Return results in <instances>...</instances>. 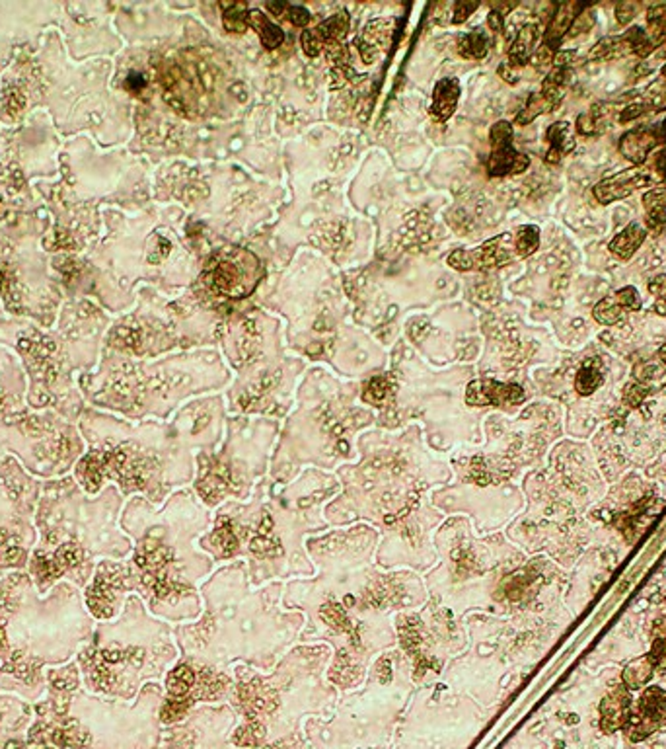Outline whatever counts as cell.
Returning a JSON list of instances; mask_svg holds the SVG:
<instances>
[{
    "instance_id": "6da1fadb",
    "label": "cell",
    "mask_w": 666,
    "mask_h": 749,
    "mask_svg": "<svg viewBox=\"0 0 666 749\" xmlns=\"http://www.w3.org/2000/svg\"><path fill=\"white\" fill-rule=\"evenodd\" d=\"M379 544L380 533L366 523L308 537L316 574L285 582L283 607L306 619L298 642L332 646L325 679L340 695L361 687L372 661L398 648L395 614L429 601L421 574L376 564Z\"/></svg>"
},
{
    "instance_id": "7a4b0ae2",
    "label": "cell",
    "mask_w": 666,
    "mask_h": 749,
    "mask_svg": "<svg viewBox=\"0 0 666 749\" xmlns=\"http://www.w3.org/2000/svg\"><path fill=\"white\" fill-rule=\"evenodd\" d=\"M341 492L325 506L332 529L366 523L380 533L374 560L382 570L408 568L427 574L439 556L433 533L447 520L431 502V492L452 483L450 465L411 437L361 444V460L335 470Z\"/></svg>"
},
{
    "instance_id": "3957f363",
    "label": "cell",
    "mask_w": 666,
    "mask_h": 749,
    "mask_svg": "<svg viewBox=\"0 0 666 749\" xmlns=\"http://www.w3.org/2000/svg\"><path fill=\"white\" fill-rule=\"evenodd\" d=\"M340 492V478L320 468H304L288 484L265 476L248 502L217 507L211 529L197 544L215 566L246 562L254 588L312 578L316 566L308 556L306 539L332 529L324 510Z\"/></svg>"
},
{
    "instance_id": "277c9868",
    "label": "cell",
    "mask_w": 666,
    "mask_h": 749,
    "mask_svg": "<svg viewBox=\"0 0 666 749\" xmlns=\"http://www.w3.org/2000/svg\"><path fill=\"white\" fill-rule=\"evenodd\" d=\"M283 591L285 582L254 588L242 560L217 566L199 585V619L173 627L180 660L228 676L238 664L272 671L298 645L306 622L283 607Z\"/></svg>"
},
{
    "instance_id": "5b68a950",
    "label": "cell",
    "mask_w": 666,
    "mask_h": 749,
    "mask_svg": "<svg viewBox=\"0 0 666 749\" xmlns=\"http://www.w3.org/2000/svg\"><path fill=\"white\" fill-rule=\"evenodd\" d=\"M212 513L186 486L176 490L160 510L147 498L134 496L121 515L123 531L134 541L131 564L139 598L154 617L173 627L197 621L203 613L199 585L217 566L197 541L211 529Z\"/></svg>"
},
{
    "instance_id": "8992f818",
    "label": "cell",
    "mask_w": 666,
    "mask_h": 749,
    "mask_svg": "<svg viewBox=\"0 0 666 749\" xmlns=\"http://www.w3.org/2000/svg\"><path fill=\"white\" fill-rule=\"evenodd\" d=\"M332 646L298 642L272 671L238 664L228 705L238 714L230 744L238 749H265L304 734L308 716H330L340 693L327 683Z\"/></svg>"
},
{
    "instance_id": "52a82bcc",
    "label": "cell",
    "mask_w": 666,
    "mask_h": 749,
    "mask_svg": "<svg viewBox=\"0 0 666 749\" xmlns=\"http://www.w3.org/2000/svg\"><path fill=\"white\" fill-rule=\"evenodd\" d=\"M415 691L411 661L400 648L372 661L361 687L341 693L330 716L302 724L312 749H388Z\"/></svg>"
},
{
    "instance_id": "ba28073f",
    "label": "cell",
    "mask_w": 666,
    "mask_h": 749,
    "mask_svg": "<svg viewBox=\"0 0 666 749\" xmlns=\"http://www.w3.org/2000/svg\"><path fill=\"white\" fill-rule=\"evenodd\" d=\"M439 560L423 574L429 599L464 619L470 613L499 611V598L518 566L503 537L478 539L466 515L447 517L433 533Z\"/></svg>"
},
{
    "instance_id": "9c48e42d",
    "label": "cell",
    "mask_w": 666,
    "mask_h": 749,
    "mask_svg": "<svg viewBox=\"0 0 666 749\" xmlns=\"http://www.w3.org/2000/svg\"><path fill=\"white\" fill-rule=\"evenodd\" d=\"M180 660L173 624L162 621L133 593L119 621L103 624L94 648L84 654L88 685L108 695L133 699L147 681L160 683Z\"/></svg>"
},
{
    "instance_id": "30bf717a",
    "label": "cell",
    "mask_w": 666,
    "mask_h": 749,
    "mask_svg": "<svg viewBox=\"0 0 666 749\" xmlns=\"http://www.w3.org/2000/svg\"><path fill=\"white\" fill-rule=\"evenodd\" d=\"M487 713L468 695L440 679L415 687L390 749H466L486 724Z\"/></svg>"
},
{
    "instance_id": "8fae6325",
    "label": "cell",
    "mask_w": 666,
    "mask_h": 749,
    "mask_svg": "<svg viewBox=\"0 0 666 749\" xmlns=\"http://www.w3.org/2000/svg\"><path fill=\"white\" fill-rule=\"evenodd\" d=\"M394 627L398 648L411 661L415 687L440 679L448 661L468 648L466 621L431 599L395 614Z\"/></svg>"
},
{
    "instance_id": "7c38bea8",
    "label": "cell",
    "mask_w": 666,
    "mask_h": 749,
    "mask_svg": "<svg viewBox=\"0 0 666 749\" xmlns=\"http://www.w3.org/2000/svg\"><path fill=\"white\" fill-rule=\"evenodd\" d=\"M238 714L228 703L197 705L181 722L168 726L162 749H226Z\"/></svg>"
},
{
    "instance_id": "4fadbf2b",
    "label": "cell",
    "mask_w": 666,
    "mask_h": 749,
    "mask_svg": "<svg viewBox=\"0 0 666 749\" xmlns=\"http://www.w3.org/2000/svg\"><path fill=\"white\" fill-rule=\"evenodd\" d=\"M205 275L212 291L226 297V299L240 301L248 299L257 290L265 270L262 260L252 250L228 246L212 254Z\"/></svg>"
},
{
    "instance_id": "5bb4252c",
    "label": "cell",
    "mask_w": 666,
    "mask_h": 749,
    "mask_svg": "<svg viewBox=\"0 0 666 749\" xmlns=\"http://www.w3.org/2000/svg\"><path fill=\"white\" fill-rule=\"evenodd\" d=\"M518 260L513 235H497L478 248L455 250L448 256V266L458 272H489Z\"/></svg>"
},
{
    "instance_id": "9a60e30c",
    "label": "cell",
    "mask_w": 666,
    "mask_h": 749,
    "mask_svg": "<svg viewBox=\"0 0 666 749\" xmlns=\"http://www.w3.org/2000/svg\"><path fill=\"white\" fill-rule=\"evenodd\" d=\"M513 123L497 121L489 131L491 155L487 158V174L494 178L523 174L530 166V158L513 147Z\"/></svg>"
},
{
    "instance_id": "2e32d148",
    "label": "cell",
    "mask_w": 666,
    "mask_h": 749,
    "mask_svg": "<svg viewBox=\"0 0 666 749\" xmlns=\"http://www.w3.org/2000/svg\"><path fill=\"white\" fill-rule=\"evenodd\" d=\"M526 400L524 389L517 382H501L495 379H474L464 390V405L470 408L513 410Z\"/></svg>"
},
{
    "instance_id": "e0dca14e",
    "label": "cell",
    "mask_w": 666,
    "mask_h": 749,
    "mask_svg": "<svg viewBox=\"0 0 666 749\" xmlns=\"http://www.w3.org/2000/svg\"><path fill=\"white\" fill-rule=\"evenodd\" d=\"M662 726H666V691L661 687H649L637 703V710L624 726V734L632 742H643Z\"/></svg>"
},
{
    "instance_id": "ac0fdd59",
    "label": "cell",
    "mask_w": 666,
    "mask_h": 749,
    "mask_svg": "<svg viewBox=\"0 0 666 749\" xmlns=\"http://www.w3.org/2000/svg\"><path fill=\"white\" fill-rule=\"evenodd\" d=\"M349 14L347 12H337L332 18H327L320 26L312 27V30H306L301 35V45L302 51L314 59V57L320 55L324 50L330 45L343 43L347 34H349Z\"/></svg>"
},
{
    "instance_id": "d6986e66",
    "label": "cell",
    "mask_w": 666,
    "mask_h": 749,
    "mask_svg": "<svg viewBox=\"0 0 666 749\" xmlns=\"http://www.w3.org/2000/svg\"><path fill=\"white\" fill-rule=\"evenodd\" d=\"M651 184H653V178L647 174V172H641L639 168H627L624 172H617V174L610 178L598 181L593 189V194L598 201H601V204L606 205V204H612V201L630 197L633 191Z\"/></svg>"
},
{
    "instance_id": "ffe728a7",
    "label": "cell",
    "mask_w": 666,
    "mask_h": 749,
    "mask_svg": "<svg viewBox=\"0 0 666 749\" xmlns=\"http://www.w3.org/2000/svg\"><path fill=\"white\" fill-rule=\"evenodd\" d=\"M632 695L625 685H616L610 689L601 703V726L606 734L624 730L627 720L632 718Z\"/></svg>"
},
{
    "instance_id": "44dd1931",
    "label": "cell",
    "mask_w": 666,
    "mask_h": 749,
    "mask_svg": "<svg viewBox=\"0 0 666 749\" xmlns=\"http://www.w3.org/2000/svg\"><path fill=\"white\" fill-rule=\"evenodd\" d=\"M390 42H392V22L372 20L359 35H356L355 45L359 47L363 63L374 65L386 51H388Z\"/></svg>"
},
{
    "instance_id": "7402d4cb",
    "label": "cell",
    "mask_w": 666,
    "mask_h": 749,
    "mask_svg": "<svg viewBox=\"0 0 666 749\" xmlns=\"http://www.w3.org/2000/svg\"><path fill=\"white\" fill-rule=\"evenodd\" d=\"M659 143V127H637L620 139V152L635 166H643Z\"/></svg>"
},
{
    "instance_id": "603a6c76",
    "label": "cell",
    "mask_w": 666,
    "mask_h": 749,
    "mask_svg": "<svg viewBox=\"0 0 666 749\" xmlns=\"http://www.w3.org/2000/svg\"><path fill=\"white\" fill-rule=\"evenodd\" d=\"M583 11H585V6L577 4V3L559 4L557 11L552 16V20H549L546 34H544L542 47H546V50H549L552 53H557L559 45H562V42H563V37L567 35L569 30H571L575 18L581 14Z\"/></svg>"
},
{
    "instance_id": "cb8c5ba5",
    "label": "cell",
    "mask_w": 666,
    "mask_h": 749,
    "mask_svg": "<svg viewBox=\"0 0 666 749\" xmlns=\"http://www.w3.org/2000/svg\"><path fill=\"white\" fill-rule=\"evenodd\" d=\"M460 100V82L458 79H442L434 84L433 90V104H431V118L439 123L448 121L456 112V105Z\"/></svg>"
},
{
    "instance_id": "d4e9b609",
    "label": "cell",
    "mask_w": 666,
    "mask_h": 749,
    "mask_svg": "<svg viewBox=\"0 0 666 749\" xmlns=\"http://www.w3.org/2000/svg\"><path fill=\"white\" fill-rule=\"evenodd\" d=\"M546 139L549 145L546 152V162H549V165H557V162H562V158L567 157L569 152L575 149V131L571 127V123L567 121H557L554 125H549L546 131Z\"/></svg>"
},
{
    "instance_id": "484cf974",
    "label": "cell",
    "mask_w": 666,
    "mask_h": 749,
    "mask_svg": "<svg viewBox=\"0 0 666 749\" xmlns=\"http://www.w3.org/2000/svg\"><path fill=\"white\" fill-rule=\"evenodd\" d=\"M647 233L662 235L666 230V188H653L643 196Z\"/></svg>"
},
{
    "instance_id": "4316f807",
    "label": "cell",
    "mask_w": 666,
    "mask_h": 749,
    "mask_svg": "<svg viewBox=\"0 0 666 749\" xmlns=\"http://www.w3.org/2000/svg\"><path fill=\"white\" fill-rule=\"evenodd\" d=\"M647 235H649V233H647L645 227L637 225V223H630L610 240V246H608V248H610V252L616 258H620V260L627 262V260H632L637 250L643 246Z\"/></svg>"
},
{
    "instance_id": "83f0119b",
    "label": "cell",
    "mask_w": 666,
    "mask_h": 749,
    "mask_svg": "<svg viewBox=\"0 0 666 749\" xmlns=\"http://www.w3.org/2000/svg\"><path fill=\"white\" fill-rule=\"evenodd\" d=\"M538 35H540L538 24H524L523 27H520L513 45L509 47V65L513 66V69L524 66L530 59H532Z\"/></svg>"
},
{
    "instance_id": "f1b7e54d",
    "label": "cell",
    "mask_w": 666,
    "mask_h": 749,
    "mask_svg": "<svg viewBox=\"0 0 666 749\" xmlns=\"http://www.w3.org/2000/svg\"><path fill=\"white\" fill-rule=\"evenodd\" d=\"M394 392V377L392 373L374 374L372 379L366 381V385L361 390V400L366 406L372 408H386Z\"/></svg>"
},
{
    "instance_id": "f546056e",
    "label": "cell",
    "mask_w": 666,
    "mask_h": 749,
    "mask_svg": "<svg viewBox=\"0 0 666 749\" xmlns=\"http://www.w3.org/2000/svg\"><path fill=\"white\" fill-rule=\"evenodd\" d=\"M249 27H254L257 32L259 42H262L267 51L277 50L285 42V32L275 22L269 20L262 11H249Z\"/></svg>"
},
{
    "instance_id": "4dcf8cb0",
    "label": "cell",
    "mask_w": 666,
    "mask_h": 749,
    "mask_svg": "<svg viewBox=\"0 0 666 749\" xmlns=\"http://www.w3.org/2000/svg\"><path fill=\"white\" fill-rule=\"evenodd\" d=\"M489 35L478 27L474 32H468V34H462L458 37V43H456V50L458 55L464 57V59L470 61H481L486 59L487 53H489Z\"/></svg>"
},
{
    "instance_id": "1f68e13d",
    "label": "cell",
    "mask_w": 666,
    "mask_h": 749,
    "mask_svg": "<svg viewBox=\"0 0 666 749\" xmlns=\"http://www.w3.org/2000/svg\"><path fill=\"white\" fill-rule=\"evenodd\" d=\"M222 26L228 34H244L249 27V8L246 3H220Z\"/></svg>"
},
{
    "instance_id": "d6a6232c",
    "label": "cell",
    "mask_w": 666,
    "mask_h": 749,
    "mask_svg": "<svg viewBox=\"0 0 666 749\" xmlns=\"http://www.w3.org/2000/svg\"><path fill=\"white\" fill-rule=\"evenodd\" d=\"M653 671L655 669H653L649 656L637 658V660L630 661V664H627L625 669H624V676H622L624 685L630 691L643 689V687L649 685V681L653 677Z\"/></svg>"
},
{
    "instance_id": "836d02e7",
    "label": "cell",
    "mask_w": 666,
    "mask_h": 749,
    "mask_svg": "<svg viewBox=\"0 0 666 749\" xmlns=\"http://www.w3.org/2000/svg\"><path fill=\"white\" fill-rule=\"evenodd\" d=\"M602 382H604V373L601 369V363L586 361L583 367L578 369L575 377V390L581 397H591L602 387Z\"/></svg>"
},
{
    "instance_id": "e575fe53",
    "label": "cell",
    "mask_w": 666,
    "mask_h": 749,
    "mask_svg": "<svg viewBox=\"0 0 666 749\" xmlns=\"http://www.w3.org/2000/svg\"><path fill=\"white\" fill-rule=\"evenodd\" d=\"M513 240L518 260H523V258L532 256L540 248V228L536 225L518 227L517 233L513 235Z\"/></svg>"
},
{
    "instance_id": "d590c367",
    "label": "cell",
    "mask_w": 666,
    "mask_h": 749,
    "mask_svg": "<svg viewBox=\"0 0 666 749\" xmlns=\"http://www.w3.org/2000/svg\"><path fill=\"white\" fill-rule=\"evenodd\" d=\"M627 53H632L630 45L624 40V35L620 37H604V40L598 42L593 51L588 53L591 59H617V57H624Z\"/></svg>"
},
{
    "instance_id": "8d00e7d4",
    "label": "cell",
    "mask_w": 666,
    "mask_h": 749,
    "mask_svg": "<svg viewBox=\"0 0 666 749\" xmlns=\"http://www.w3.org/2000/svg\"><path fill=\"white\" fill-rule=\"evenodd\" d=\"M593 316L598 324L602 326H616L624 320L625 311L622 309L614 297H606V299L598 301L593 309Z\"/></svg>"
},
{
    "instance_id": "74e56055",
    "label": "cell",
    "mask_w": 666,
    "mask_h": 749,
    "mask_svg": "<svg viewBox=\"0 0 666 749\" xmlns=\"http://www.w3.org/2000/svg\"><path fill=\"white\" fill-rule=\"evenodd\" d=\"M546 112H552V108H549V104L544 100L542 94L534 92V94H530V98L526 100L524 108L518 112L515 123L517 125H528V123H532L536 118H540V115L546 113Z\"/></svg>"
},
{
    "instance_id": "f35d334b",
    "label": "cell",
    "mask_w": 666,
    "mask_h": 749,
    "mask_svg": "<svg viewBox=\"0 0 666 749\" xmlns=\"http://www.w3.org/2000/svg\"><path fill=\"white\" fill-rule=\"evenodd\" d=\"M624 40L627 42V45H630L632 53H635L637 57H647V55H651L653 50H655L653 40L649 37V34L643 30V27H632L630 32L624 34Z\"/></svg>"
},
{
    "instance_id": "ab89813d",
    "label": "cell",
    "mask_w": 666,
    "mask_h": 749,
    "mask_svg": "<svg viewBox=\"0 0 666 749\" xmlns=\"http://www.w3.org/2000/svg\"><path fill=\"white\" fill-rule=\"evenodd\" d=\"M649 397V387L645 385V382H630V385H625L624 389V402L630 408H639L643 405V400Z\"/></svg>"
},
{
    "instance_id": "60d3db41",
    "label": "cell",
    "mask_w": 666,
    "mask_h": 749,
    "mask_svg": "<svg viewBox=\"0 0 666 749\" xmlns=\"http://www.w3.org/2000/svg\"><path fill=\"white\" fill-rule=\"evenodd\" d=\"M614 299L617 301V305H620L624 311L635 313V311H639V309H641V297H639V291H637L635 287H632V285L622 287L620 291H616V297H614Z\"/></svg>"
},
{
    "instance_id": "b9f144b4",
    "label": "cell",
    "mask_w": 666,
    "mask_h": 749,
    "mask_svg": "<svg viewBox=\"0 0 666 749\" xmlns=\"http://www.w3.org/2000/svg\"><path fill=\"white\" fill-rule=\"evenodd\" d=\"M170 250H172V243H170V240H168L166 236H157V238L152 240V246H150L149 254H147V260H149V264L157 266V264L164 262V260H166V258H168Z\"/></svg>"
},
{
    "instance_id": "7bdbcfd3",
    "label": "cell",
    "mask_w": 666,
    "mask_h": 749,
    "mask_svg": "<svg viewBox=\"0 0 666 749\" xmlns=\"http://www.w3.org/2000/svg\"><path fill=\"white\" fill-rule=\"evenodd\" d=\"M594 22H596L594 11H588V8H585V11L575 18L571 30H569V35L577 37V35H581L585 32H591V27L594 26Z\"/></svg>"
},
{
    "instance_id": "ee69618b",
    "label": "cell",
    "mask_w": 666,
    "mask_h": 749,
    "mask_svg": "<svg viewBox=\"0 0 666 749\" xmlns=\"http://www.w3.org/2000/svg\"><path fill=\"white\" fill-rule=\"evenodd\" d=\"M647 656H649V660H651L653 669L666 674V638H656L653 642L651 652Z\"/></svg>"
},
{
    "instance_id": "f6af8a7d",
    "label": "cell",
    "mask_w": 666,
    "mask_h": 749,
    "mask_svg": "<svg viewBox=\"0 0 666 749\" xmlns=\"http://www.w3.org/2000/svg\"><path fill=\"white\" fill-rule=\"evenodd\" d=\"M287 18H288V22H291L295 27H306L308 24H310V20H312L310 12H308L304 6H288Z\"/></svg>"
},
{
    "instance_id": "bcb514c9",
    "label": "cell",
    "mask_w": 666,
    "mask_h": 749,
    "mask_svg": "<svg viewBox=\"0 0 666 749\" xmlns=\"http://www.w3.org/2000/svg\"><path fill=\"white\" fill-rule=\"evenodd\" d=\"M647 290H649V293L655 297L656 303L666 305V274L655 275L649 282V285H647Z\"/></svg>"
},
{
    "instance_id": "7dc6e473",
    "label": "cell",
    "mask_w": 666,
    "mask_h": 749,
    "mask_svg": "<svg viewBox=\"0 0 666 749\" xmlns=\"http://www.w3.org/2000/svg\"><path fill=\"white\" fill-rule=\"evenodd\" d=\"M478 8H479V3H468V0H464V3H458L456 8H455V18H452V24H464L468 18L478 11Z\"/></svg>"
},
{
    "instance_id": "c3c4849f",
    "label": "cell",
    "mask_w": 666,
    "mask_h": 749,
    "mask_svg": "<svg viewBox=\"0 0 666 749\" xmlns=\"http://www.w3.org/2000/svg\"><path fill=\"white\" fill-rule=\"evenodd\" d=\"M265 749H312V747H310V744L306 742V736L301 734V736H296V737L281 739V742L267 745Z\"/></svg>"
},
{
    "instance_id": "681fc988",
    "label": "cell",
    "mask_w": 666,
    "mask_h": 749,
    "mask_svg": "<svg viewBox=\"0 0 666 749\" xmlns=\"http://www.w3.org/2000/svg\"><path fill=\"white\" fill-rule=\"evenodd\" d=\"M635 14H637V6L632 3H622L616 8V20L620 24H630Z\"/></svg>"
},
{
    "instance_id": "f907efd6",
    "label": "cell",
    "mask_w": 666,
    "mask_h": 749,
    "mask_svg": "<svg viewBox=\"0 0 666 749\" xmlns=\"http://www.w3.org/2000/svg\"><path fill=\"white\" fill-rule=\"evenodd\" d=\"M656 374H661V373H659V369H656L655 363H641L639 367L635 369V377L639 379V382H643L647 379H653V377H656Z\"/></svg>"
},
{
    "instance_id": "816d5d0a",
    "label": "cell",
    "mask_w": 666,
    "mask_h": 749,
    "mask_svg": "<svg viewBox=\"0 0 666 749\" xmlns=\"http://www.w3.org/2000/svg\"><path fill=\"white\" fill-rule=\"evenodd\" d=\"M645 112H649V110H647V105H645V104H635V105H630V108L622 110V113H620V121H622V123H625V121H632V120H635V118H639V115H643Z\"/></svg>"
},
{
    "instance_id": "f5cc1de1",
    "label": "cell",
    "mask_w": 666,
    "mask_h": 749,
    "mask_svg": "<svg viewBox=\"0 0 666 749\" xmlns=\"http://www.w3.org/2000/svg\"><path fill=\"white\" fill-rule=\"evenodd\" d=\"M487 24H489V30L501 34L505 30V16L501 14L499 11H491L489 18H487Z\"/></svg>"
},
{
    "instance_id": "db71d44e",
    "label": "cell",
    "mask_w": 666,
    "mask_h": 749,
    "mask_svg": "<svg viewBox=\"0 0 666 749\" xmlns=\"http://www.w3.org/2000/svg\"><path fill=\"white\" fill-rule=\"evenodd\" d=\"M653 168L656 172V176H659L662 181H666V149L659 151L653 157Z\"/></svg>"
},
{
    "instance_id": "11a10c76",
    "label": "cell",
    "mask_w": 666,
    "mask_h": 749,
    "mask_svg": "<svg viewBox=\"0 0 666 749\" xmlns=\"http://www.w3.org/2000/svg\"><path fill=\"white\" fill-rule=\"evenodd\" d=\"M265 8L275 18H287V12H288V4L287 3H267Z\"/></svg>"
},
{
    "instance_id": "9f6ffc18",
    "label": "cell",
    "mask_w": 666,
    "mask_h": 749,
    "mask_svg": "<svg viewBox=\"0 0 666 749\" xmlns=\"http://www.w3.org/2000/svg\"><path fill=\"white\" fill-rule=\"evenodd\" d=\"M499 74L503 76V79H505L507 82H510V84H517V82H518V76L515 74L513 66H510L509 63H503V65L499 66Z\"/></svg>"
},
{
    "instance_id": "6f0895ef",
    "label": "cell",
    "mask_w": 666,
    "mask_h": 749,
    "mask_svg": "<svg viewBox=\"0 0 666 749\" xmlns=\"http://www.w3.org/2000/svg\"><path fill=\"white\" fill-rule=\"evenodd\" d=\"M659 135H661V143H666V120L659 125Z\"/></svg>"
},
{
    "instance_id": "680465c9",
    "label": "cell",
    "mask_w": 666,
    "mask_h": 749,
    "mask_svg": "<svg viewBox=\"0 0 666 749\" xmlns=\"http://www.w3.org/2000/svg\"><path fill=\"white\" fill-rule=\"evenodd\" d=\"M659 359L666 365V344H662V345H661V350H659Z\"/></svg>"
},
{
    "instance_id": "91938a15",
    "label": "cell",
    "mask_w": 666,
    "mask_h": 749,
    "mask_svg": "<svg viewBox=\"0 0 666 749\" xmlns=\"http://www.w3.org/2000/svg\"><path fill=\"white\" fill-rule=\"evenodd\" d=\"M3 648H4V629L3 624H0V652H3Z\"/></svg>"
},
{
    "instance_id": "94428289",
    "label": "cell",
    "mask_w": 666,
    "mask_h": 749,
    "mask_svg": "<svg viewBox=\"0 0 666 749\" xmlns=\"http://www.w3.org/2000/svg\"><path fill=\"white\" fill-rule=\"evenodd\" d=\"M388 749H390V747H388Z\"/></svg>"
}]
</instances>
